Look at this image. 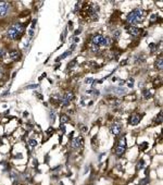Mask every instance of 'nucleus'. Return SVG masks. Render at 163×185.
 <instances>
[{
    "instance_id": "f257e3e1",
    "label": "nucleus",
    "mask_w": 163,
    "mask_h": 185,
    "mask_svg": "<svg viewBox=\"0 0 163 185\" xmlns=\"http://www.w3.org/2000/svg\"><path fill=\"white\" fill-rule=\"evenodd\" d=\"M146 14V12L144 11L143 9H135L134 11H132L129 14L127 15L126 18V21L131 24V25H135L136 23L140 22L141 20L144 19V16Z\"/></svg>"
},
{
    "instance_id": "f03ea898",
    "label": "nucleus",
    "mask_w": 163,
    "mask_h": 185,
    "mask_svg": "<svg viewBox=\"0 0 163 185\" xmlns=\"http://www.w3.org/2000/svg\"><path fill=\"white\" fill-rule=\"evenodd\" d=\"M24 32V26L20 23H16L14 25H12L7 32V36L10 39H18L19 37L21 36V34Z\"/></svg>"
},
{
    "instance_id": "7ed1b4c3",
    "label": "nucleus",
    "mask_w": 163,
    "mask_h": 185,
    "mask_svg": "<svg viewBox=\"0 0 163 185\" xmlns=\"http://www.w3.org/2000/svg\"><path fill=\"white\" fill-rule=\"evenodd\" d=\"M73 99H74V94H73L72 91H67L61 97V102H62V105L67 107V106H69L71 104V101L73 100Z\"/></svg>"
},
{
    "instance_id": "20e7f679",
    "label": "nucleus",
    "mask_w": 163,
    "mask_h": 185,
    "mask_svg": "<svg viewBox=\"0 0 163 185\" xmlns=\"http://www.w3.org/2000/svg\"><path fill=\"white\" fill-rule=\"evenodd\" d=\"M83 144H84V139H83V137H81V136L75 137L71 140V146H72L73 149H79L83 146Z\"/></svg>"
},
{
    "instance_id": "39448f33",
    "label": "nucleus",
    "mask_w": 163,
    "mask_h": 185,
    "mask_svg": "<svg viewBox=\"0 0 163 185\" xmlns=\"http://www.w3.org/2000/svg\"><path fill=\"white\" fill-rule=\"evenodd\" d=\"M102 42H103V36L102 35L96 34V35L92 36V45L99 47L100 45H102Z\"/></svg>"
},
{
    "instance_id": "423d86ee",
    "label": "nucleus",
    "mask_w": 163,
    "mask_h": 185,
    "mask_svg": "<svg viewBox=\"0 0 163 185\" xmlns=\"http://www.w3.org/2000/svg\"><path fill=\"white\" fill-rule=\"evenodd\" d=\"M141 118H143V115H141V114H139V113H134L133 115L131 116V119H129V123H131L132 125H137L138 123L140 122Z\"/></svg>"
},
{
    "instance_id": "0eeeda50",
    "label": "nucleus",
    "mask_w": 163,
    "mask_h": 185,
    "mask_svg": "<svg viewBox=\"0 0 163 185\" xmlns=\"http://www.w3.org/2000/svg\"><path fill=\"white\" fill-rule=\"evenodd\" d=\"M8 9H9V5L5 1L0 2V18H3L7 12H8Z\"/></svg>"
},
{
    "instance_id": "6e6552de",
    "label": "nucleus",
    "mask_w": 163,
    "mask_h": 185,
    "mask_svg": "<svg viewBox=\"0 0 163 185\" xmlns=\"http://www.w3.org/2000/svg\"><path fill=\"white\" fill-rule=\"evenodd\" d=\"M127 30H128V33H129L133 37L138 36V35H139V33H140V29L137 28L136 26H133V25L128 26V27H127Z\"/></svg>"
},
{
    "instance_id": "1a4fd4ad",
    "label": "nucleus",
    "mask_w": 163,
    "mask_h": 185,
    "mask_svg": "<svg viewBox=\"0 0 163 185\" xmlns=\"http://www.w3.org/2000/svg\"><path fill=\"white\" fill-rule=\"evenodd\" d=\"M110 131H111V133H112L113 135H115V136L119 135L120 133H121V125L117 124V123H114V124L111 126Z\"/></svg>"
},
{
    "instance_id": "9d476101",
    "label": "nucleus",
    "mask_w": 163,
    "mask_h": 185,
    "mask_svg": "<svg viewBox=\"0 0 163 185\" xmlns=\"http://www.w3.org/2000/svg\"><path fill=\"white\" fill-rule=\"evenodd\" d=\"M9 56H10V58H11V60L18 61L21 58V52H20V51H18V50H12L11 52H10Z\"/></svg>"
},
{
    "instance_id": "9b49d317",
    "label": "nucleus",
    "mask_w": 163,
    "mask_h": 185,
    "mask_svg": "<svg viewBox=\"0 0 163 185\" xmlns=\"http://www.w3.org/2000/svg\"><path fill=\"white\" fill-rule=\"evenodd\" d=\"M125 148L126 147H124V146H120V145H117L116 147H115V155L116 156H122L123 153H124V151H125Z\"/></svg>"
},
{
    "instance_id": "f8f14e48",
    "label": "nucleus",
    "mask_w": 163,
    "mask_h": 185,
    "mask_svg": "<svg viewBox=\"0 0 163 185\" xmlns=\"http://www.w3.org/2000/svg\"><path fill=\"white\" fill-rule=\"evenodd\" d=\"M71 53H72V51H71V50H67L64 53H62L60 57H58L57 59H55V61H57V62H59V61H60V60H62V59H65V58H67V57H69Z\"/></svg>"
},
{
    "instance_id": "ddd939ff",
    "label": "nucleus",
    "mask_w": 163,
    "mask_h": 185,
    "mask_svg": "<svg viewBox=\"0 0 163 185\" xmlns=\"http://www.w3.org/2000/svg\"><path fill=\"white\" fill-rule=\"evenodd\" d=\"M154 68L157 70H159V71H161L162 70V68H163V63H162V59L160 58V59H158L157 61L154 62Z\"/></svg>"
},
{
    "instance_id": "4468645a",
    "label": "nucleus",
    "mask_w": 163,
    "mask_h": 185,
    "mask_svg": "<svg viewBox=\"0 0 163 185\" xmlns=\"http://www.w3.org/2000/svg\"><path fill=\"white\" fill-rule=\"evenodd\" d=\"M112 91H114L115 94H119V95H122V94H125L126 92V90H125V88H123V87H117V88H112L111 89Z\"/></svg>"
},
{
    "instance_id": "2eb2a0df",
    "label": "nucleus",
    "mask_w": 163,
    "mask_h": 185,
    "mask_svg": "<svg viewBox=\"0 0 163 185\" xmlns=\"http://www.w3.org/2000/svg\"><path fill=\"white\" fill-rule=\"evenodd\" d=\"M60 121H61V124L63 125L64 123H68V122H70V118L67 115V114H62L61 115V118H60Z\"/></svg>"
},
{
    "instance_id": "dca6fc26",
    "label": "nucleus",
    "mask_w": 163,
    "mask_h": 185,
    "mask_svg": "<svg viewBox=\"0 0 163 185\" xmlns=\"http://www.w3.org/2000/svg\"><path fill=\"white\" fill-rule=\"evenodd\" d=\"M143 96H144L145 99H150V98H151V92H150V90L144 89V90H143Z\"/></svg>"
},
{
    "instance_id": "f3484780",
    "label": "nucleus",
    "mask_w": 163,
    "mask_h": 185,
    "mask_svg": "<svg viewBox=\"0 0 163 185\" xmlns=\"http://www.w3.org/2000/svg\"><path fill=\"white\" fill-rule=\"evenodd\" d=\"M102 45L105 47H109L111 45V40L109 37H103V42H102Z\"/></svg>"
},
{
    "instance_id": "a211bd4d",
    "label": "nucleus",
    "mask_w": 163,
    "mask_h": 185,
    "mask_svg": "<svg viewBox=\"0 0 163 185\" xmlns=\"http://www.w3.org/2000/svg\"><path fill=\"white\" fill-rule=\"evenodd\" d=\"M145 168V160H139V161H138V163H137V170L139 171V170H141V169H144Z\"/></svg>"
},
{
    "instance_id": "6ab92c4d",
    "label": "nucleus",
    "mask_w": 163,
    "mask_h": 185,
    "mask_svg": "<svg viewBox=\"0 0 163 185\" xmlns=\"http://www.w3.org/2000/svg\"><path fill=\"white\" fill-rule=\"evenodd\" d=\"M120 35H121V30L116 29V30H114V32H113V38L114 39H119L120 38Z\"/></svg>"
},
{
    "instance_id": "aec40b11",
    "label": "nucleus",
    "mask_w": 163,
    "mask_h": 185,
    "mask_svg": "<svg viewBox=\"0 0 163 185\" xmlns=\"http://www.w3.org/2000/svg\"><path fill=\"white\" fill-rule=\"evenodd\" d=\"M38 87H39L38 84H32V85H27L25 89H35V88H38Z\"/></svg>"
},
{
    "instance_id": "412c9836",
    "label": "nucleus",
    "mask_w": 163,
    "mask_h": 185,
    "mask_svg": "<svg viewBox=\"0 0 163 185\" xmlns=\"http://www.w3.org/2000/svg\"><path fill=\"white\" fill-rule=\"evenodd\" d=\"M28 144L32 147H35V146H37V140L36 139H34V138H29L28 139Z\"/></svg>"
},
{
    "instance_id": "4be33fe9",
    "label": "nucleus",
    "mask_w": 163,
    "mask_h": 185,
    "mask_svg": "<svg viewBox=\"0 0 163 185\" xmlns=\"http://www.w3.org/2000/svg\"><path fill=\"white\" fill-rule=\"evenodd\" d=\"M149 182H150V180H149L148 177H146V179H144V180H141V181H140L139 185H147Z\"/></svg>"
},
{
    "instance_id": "5701e85b",
    "label": "nucleus",
    "mask_w": 163,
    "mask_h": 185,
    "mask_svg": "<svg viewBox=\"0 0 163 185\" xmlns=\"http://www.w3.org/2000/svg\"><path fill=\"white\" fill-rule=\"evenodd\" d=\"M87 92H88V94H90V95H92V96H95V97L99 95V91L98 90H88Z\"/></svg>"
},
{
    "instance_id": "b1692460",
    "label": "nucleus",
    "mask_w": 163,
    "mask_h": 185,
    "mask_svg": "<svg viewBox=\"0 0 163 185\" xmlns=\"http://www.w3.org/2000/svg\"><path fill=\"white\" fill-rule=\"evenodd\" d=\"M157 123H162V112H160V114L157 116V120H155Z\"/></svg>"
},
{
    "instance_id": "393cba45",
    "label": "nucleus",
    "mask_w": 163,
    "mask_h": 185,
    "mask_svg": "<svg viewBox=\"0 0 163 185\" xmlns=\"http://www.w3.org/2000/svg\"><path fill=\"white\" fill-rule=\"evenodd\" d=\"M49 116H50L51 121H54V120H55V113H53V111H50L49 112Z\"/></svg>"
},
{
    "instance_id": "a878e982",
    "label": "nucleus",
    "mask_w": 163,
    "mask_h": 185,
    "mask_svg": "<svg viewBox=\"0 0 163 185\" xmlns=\"http://www.w3.org/2000/svg\"><path fill=\"white\" fill-rule=\"evenodd\" d=\"M67 32H68V29L65 28V29H64V32L62 33V35H61V40H63V42H64L65 37H67Z\"/></svg>"
},
{
    "instance_id": "bb28decb",
    "label": "nucleus",
    "mask_w": 163,
    "mask_h": 185,
    "mask_svg": "<svg viewBox=\"0 0 163 185\" xmlns=\"http://www.w3.org/2000/svg\"><path fill=\"white\" fill-rule=\"evenodd\" d=\"M155 48H157V45H155V44H150V45H149V49L152 50V51H154Z\"/></svg>"
},
{
    "instance_id": "cd10ccee",
    "label": "nucleus",
    "mask_w": 163,
    "mask_h": 185,
    "mask_svg": "<svg viewBox=\"0 0 163 185\" xmlns=\"http://www.w3.org/2000/svg\"><path fill=\"white\" fill-rule=\"evenodd\" d=\"M133 85H134V80L133 78H129V81H128V87L132 88L133 87Z\"/></svg>"
},
{
    "instance_id": "c85d7f7f",
    "label": "nucleus",
    "mask_w": 163,
    "mask_h": 185,
    "mask_svg": "<svg viewBox=\"0 0 163 185\" xmlns=\"http://www.w3.org/2000/svg\"><path fill=\"white\" fill-rule=\"evenodd\" d=\"M52 133H53V129H52V128H49V129L47 130V135H48V136H50L51 134H52Z\"/></svg>"
},
{
    "instance_id": "c756f323",
    "label": "nucleus",
    "mask_w": 163,
    "mask_h": 185,
    "mask_svg": "<svg viewBox=\"0 0 163 185\" xmlns=\"http://www.w3.org/2000/svg\"><path fill=\"white\" fill-rule=\"evenodd\" d=\"M75 64H76V60H73L72 62H70V63H69V66H68V69H70L71 67H74Z\"/></svg>"
},
{
    "instance_id": "7c9ffc66",
    "label": "nucleus",
    "mask_w": 163,
    "mask_h": 185,
    "mask_svg": "<svg viewBox=\"0 0 163 185\" xmlns=\"http://www.w3.org/2000/svg\"><path fill=\"white\" fill-rule=\"evenodd\" d=\"M148 146V144L147 143H143V144H140V149H143V150H145L146 149V147Z\"/></svg>"
},
{
    "instance_id": "2f4dec72",
    "label": "nucleus",
    "mask_w": 163,
    "mask_h": 185,
    "mask_svg": "<svg viewBox=\"0 0 163 185\" xmlns=\"http://www.w3.org/2000/svg\"><path fill=\"white\" fill-rule=\"evenodd\" d=\"M85 82H86L87 84H92L95 81H93V78H86V81H85Z\"/></svg>"
},
{
    "instance_id": "473e14b6",
    "label": "nucleus",
    "mask_w": 163,
    "mask_h": 185,
    "mask_svg": "<svg viewBox=\"0 0 163 185\" xmlns=\"http://www.w3.org/2000/svg\"><path fill=\"white\" fill-rule=\"evenodd\" d=\"M91 50L93 51V52H97V51L99 50V48L97 47V46H95V45H92V46H91Z\"/></svg>"
},
{
    "instance_id": "72a5a7b5",
    "label": "nucleus",
    "mask_w": 163,
    "mask_h": 185,
    "mask_svg": "<svg viewBox=\"0 0 163 185\" xmlns=\"http://www.w3.org/2000/svg\"><path fill=\"white\" fill-rule=\"evenodd\" d=\"M60 130H61V132L65 133V126H64V125H62V124H61V126H60Z\"/></svg>"
},
{
    "instance_id": "f704fd0d",
    "label": "nucleus",
    "mask_w": 163,
    "mask_h": 185,
    "mask_svg": "<svg viewBox=\"0 0 163 185\" xmlns=\"http://www.w3.org/2000/svg\"><path fill=\"white\" fill-rule=\"evenodd\" d=\"M35 25H36V20H34V21H33V24H32V29L35 28Z\"/></svg>"
},
{
    "instance_id": "c9c22d12",
    "label": "nucleus",
    "mask_w": 163,
    "mask_h": 185,
    "mask_svg": "<svg viewBox=\"0 0 163 185\" xmlns=\"http://www.w3.org/2000/svg\"><path fill=\"white\" fill-rule=\"evenodd\" d=\"M36 96H37V97L39 98V99H43V95H41V94H36Z\"/></svg>"
},
{
    "instance_id": "e433bc0d",
    "label": "nucleus",
    "mask_w": 163,
    "mask_h": 185,
    "mask_svg": "<svg viewBox=\"0 0 163 185\" xmlns=\"http://www.w3.org/2000/svg\"><path fill=\"white\" fill-rule=\"evenodd\" d=\"M33 35H34V30H33V29H30V30H29V36L32 37Z\"/></svg>"
},
{
    "instance_id": "4c0bfd02",
    "label": "nucleus",
    "mask_w": 163,
    "mask_h": 185,
    "mask_svg": "<svg viewBox=\"0 0 163 185\" xmlns=\"http://www.w3.org/2000/svg\"><path fill=\"white\" fill-rule=\"evenodd\" d=\"M82 130H83V132H87V128H86V126H83Z\"/></svg>"
},
{
    "instance_id": "58836bf2",
    "label": "nucleus",
    "mask_w": 163,
    "mask_h": 185,
    "mask_svg": "<svg viewBox=\"0 0 163 185\" xmlns=\"http://www.w3.org/2000/svg\"><path fill=\"white\" fill-rule=\"evenodd\" d=\"M79 32H81V29H78V30H76V32H75V35H77V34H79Z\"/></svg>"
}]
</instances>
